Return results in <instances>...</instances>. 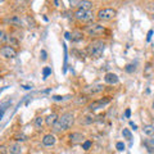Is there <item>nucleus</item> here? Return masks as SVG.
I'll return each mask as SVG.
<instances>
[{
  "label": "nucleus",
  "instance_id": "11",
  "mask_svg": "<svg viewBox=\"0 0 154 154\" xmlns=\"http://www.w3.org/2000/svg\"><path fill=\"white\" fill-rule=\"evenodd\" d=\"M104 80H105V82H107V84H109V85H114V84H117V82H118V76L116 75V73H112V72H109V73L105 75Z\"/></svg>",
  "mask_w": 154,
  "mask_h": 154
},
{
  "label": "nucleus",
  "instance_id": "33",
  "mask_svg": "<svg viewBox=\"0 0 154 154\" xmlns=\"http://www.w3.org/2000/svg\"><path fill=\"white\" fill-rule=\"evenodd\" d=\"M125 116H126L127 118H130V116H131V110H130V109H126V112H125Z\"/></svg>",
  "mask_w": 154,
  "mask_h": 154
},
{
  "label": "nucleus",
  "instance_id": "21",
  "mask_svg": "<svg viewBox=\"0 0 154 154\" xmlns=\"http://www.w3.org/2000/svg\"><path fill=\"white\" fill-rule=\"evenodd\" d=\"M50 73H51V68H50V67H45V68L42 69V75H44V79L49 77Z\"/></svg>",
  "mask_w": 154,
  "mask_h": 154
},
{
  "label": "nucleus",
  "instance_id": "3",
  "mask_svg": "<svg viewBox=\"0 0 154 154\" xmlns=\"http://www.w3.org/2000/svg\"><path fill=\"white\" fill-rule=\"evenodd\" d=\"M116 16H117V11L113 8H103L98 12V18L102 21H110L116 18Z\"/></svg>",
  "mask_w": 154,
  "mask_h": 154
},
{
  "label": "nucleus",
  "instance_id": "28",
  "mask_svg": "<svg viewBox=\"0 0 154 154\" xmlns=\"http://www.w3.org/2000/svg\"><path fill=\"white\" fill-rule=\"evenodd\" d=\"M150 71H152L150 64H146V67H145V76L146 77H150Z\"/></svg>",
  "mask_w": 154,
  "mask_h": 154
},
{
  "label": "nucleus",
  "instance_id": "14",
  "mask_svg": "<svg viewBox=\"0 0 154 154\" xmlns=\"http://www.w3.org/2000/svg\"><path fill=\"white\" fill-rule=\"evenodd\" d=\"M57 121H58V116H57L55 113L49 114V116L46 117V119H45V122H46L48 126H54Z\"/></svg>",
  "mask_w": 154,
  "mask_h": 154
},
{
  "label": "nucleus",
  "instance_id": "30",
  "mask_svg": "<svg viewBox=\"0 0 154 154\" xmlns=\"http://www.w3.org/2000/svg\"><path fill=\"white\" fill-rule=\"evenodd\" d=\"M40 57H41V59H42V60H46V58H48L46 51H45V50H41V51H40Z\"/></svg>",
  "mask_w": 154,
  "mask_h": 154
},
{
  "label": "nucleus",
  "instance_id": "6",
  "mask_svg": "<svg viewBox=\"0 0 154 154\" xmlns=\"http://www.w3.org/2000/svg\"><path fill=\"white\" fill-rule=\"evenodd\" d=\"M75 17L79 19V21H90V19H93L94 14H93V12H91V11H84V9H79V11H76Z\"/></svg>",
  "mask_w": 154,
  "mask_h": 154
},
{
  "label": "nucleus",
  "instance_id": "25",
  "mask_svg": "<svg viewBox=\"0 0 154 154\" xmlns=\"http://www.w3.org/2000/svg\"><path fill=\"white\" fill-rule=\"evenodd\" d=\"M125 69H126V72H128V73H132V72H135V66L134 64H127Z\"/></svg>",
  "mask_w": 154,
  "mask_h": 154
},
{
  "label": "nucleus",
  "instance_id": "31",
  "mask_svg": "<svg viewBox=\"0 0 154 154\" xmlns=\"http://www.w3.org/2000/svg\"><path fill=\"white\" fill-rule=\"evenodd\" d=\"M7 153H8V149L4 145H0V154H7Z\"/></svg>",
  "mask_w": 154,
  "mask_h": 154
},
{
  "label": "nucleus",
  "instance_id": "7",
  "mask_svg": "<svg viewBox=\"0 0 154 154\" xmlns=\"http://www.w3.org/2000/svg\"><path fill=\"white\" fill-rule=\"evenodd\" d=\"M110 103V99L109 98H104V99H100V100H96V102H93L89 105V109L90 110H98L100 108H104L107 104Z\"/></svg>",
  "mask_w": 154,
  "mask_h": 154
},
{
  "label": "nucleus",
  "instance_id": "32",
  "mask_svg": "<svg viewBox=\"0 0 154 154\" xmlns=\"http://www.w3.org/2000/svg\"><path fill=\"white\" fill-rule=\"evenodd\" d=\"M152 36H153V30H150V31H149V32H148L146 40H148V41H150V40H152Z\"/></svg>",
  "mask_w": 154,
  "mask_h": 154
},
{
  "label": "nucleus",
  "instance_id": "27",
  "mask_svg": "<svg viewBox=\"0 0 154 154\" xmlns=\"http://www.w3.org/2000/svg\"><path fill=\"white\" fill-rule=\"evenodd\" d=\"M71 96H60V95H54L53 96V99L54 100H64V99H68Z\"/></svg>",
  "mask_w": 154,
  "mask_h": 154
},
{
  "label": "nucleus",
  "instance_id": "24",
  "mask_svg": "<svg viewBox=\"0 0 154 154\" xmlns=\"http://www.w3.org/2000/svg\"><path fill=\"white\" fill-rule=\"evenodd\" d=\"M116 148H117V150L123 152V150H125V144H123L122 141H118L117 144H116Z\"/></svg>",
  "mask_w": 154,
  "mask_h": 154
},
{
  "label": "nucleus",
  "instance_id": "15",
  "mask_svg": "<svg viewBox=\"0 0 154 154\" xmlns=\"http://www.w3.org/2000/svg\"><path fill=\"white\" fill-rule=\"evenodd\" d=\"M11 100H7V102H4V103H2L0 104V119L3 118V116H4V113H5V110H7V108L11 105Z\"/></svg>",
  "mask_w": 154,
  "mask_h": 154
},
{
  "label": "nucleus",
  "instance_id": "35",
  "mask_svg": "<svg viewBox=\"0 0 154 154\" xmlns=\"http://www.w3.org/2000/svg\"><path fill=\"white\" fill-rule=\"evenodd\" d=\"M130 126L134 127V130H136V128H137V126H136V125H135L134 122H130Z\"/></svg>",
  "mask_w": 154,
  "mask_h": 154
},
{
  "label": "nucleus",
  "instance_id": "12",
  "mask_svg": "<svg viewBox=\"0 0 154 154\" xmlns=\"http://www.w3.org/2000/svg\"><path fill=\"white\" fill-rule=\"evenodd\" d=\"M5 23H9V25H14V26H22L23 25V21L21 19V17L14 16V17H11V18H7L5 19Z\"/></svg>",
  "mask_w": 154,
  "mask_h": 154
},
{
  "label": "nucleus",
  "instance_id": "16",
  "mask_svg": "<svg viewBox=\"0 0 154 154\" xmlns=\"http://www.w3.org/2000/svg\"><path fill=\"white\" fill-rule=\"evenodd\" d=\"M143 132L146 135V136H152V135H154V126H152V125H145L143 128Z\"/></svg>",
  "mask_w": 154,
  "mask_h": 154
},
{
  "label": "nucleus",
  "instance_id": "4",
  "mask_svg": "<svg viewBox=\"0 0 154 154\" xmlns=\"http://www.w3.org/2000/svg\"><path fill=\"white\" fill-rule=\"evenodd\" d=\"M85 31L88 32L90 36H99L105 31V28L103 26L98 25V23H90V25L85 26Z\"/></svg>",
  "mask_w": 154,
  "mask_h": 154
},
{
  "label": "nucleus",
  "instance_id": "9",
  "mask_svg": "<svg viewBox=\"0 0 154 154\" xmlns=\"http://www.w3.org/2000/svg\"><path fill=\"white\" fill-rule=\"evenodd\" d=\"M104 90V86L103 85H94V86H88V88L84 89V93L85 94H96V93H100V91Z\"/></svg>",
  "mask_w": 154,
  "mask_h": 154
},
{
  "label": "nucleus",
  "instance_id": "29",
  "mask_svg": "<svg viewBox=\"0 0 154 154\" xmlns=\"http://www.w3.org/2000/svg\"><path fill=\"white\" fill-rule=\"evenodd\" d=\"M73 35L76 36L75 38H72V40H75V41H77V40H81V38H82V33L81 32H75Z\"/></svg>",
  "mask_w": 154,
  "mask_h": 154
},
{
  "label": "nucleus",
  "instance_id": "20",
  "mask_svg": "<svg viewBox=\"0 0 154 154\" xmlns=\"http://www.w3.org/2000/svg\"><path fill=\"white\" fill-rule=\"evenodd\" d=\"M33 123H35V126L37 128H40L42 126V123H44V118H42V117H36L35 118V122H33Z\"/></svg>",
  "mask_w": 154,
  "mask_h": 154
},
{
  "label": "nucleus",
  "instance_id": "26",
  "mask_svg": "<svg viewBox=\"0 0 154 154\" xmlns=\"http://www.w3.org/2000/svg\"><path fill=\"white\" fill-rule=\"evenodd\" d=\"M85 119H81V123H91L94 121V118H91V117H89V116H86V117H84Z\"/></svg>",
  "mask_w": 154,
  "mask_h": 154
},
{
  "label": "nucleus",
  "instance_id": "10",
  "mask_svg": "<svg viewBox=\"0 0 154 154\" xmlns=\"http://www.w3.org/2000/svg\"><path fill=\"white\" fill-rule=\"evenodd\" d=\"M55 143H57V139L54 135H51V134L45 135L44 139H42V144H44L45 146H53Z\"/></svg>",
  "mask_w": 154,
  "mask_h": 154
},
{
  "label": "nucleus",
  "instance_id": "1",
  "mask_svg": "<svg viewBox=\"0 0 154 154\" xmlns=\"http://www.w3.org/2000/svg\"><path fill=\"white\" fill-rule=\"evenodd\" d=\"M75 122V116L73 113L71 112H67L64 114H62V117L58 118V121L55 122V125L53 126V131L54 132H62V131H66L72 127V125Z\"/></svg>",
  "mask_w": 154,
  "mask_h": 154
},
{
  "label": "nucleus",
  "instance_id": "19",
  "mask_svg": "<svg viewBox=\"0 0 154 154\" xmlns=\"http://www.w3.org/2000/svg\"><path fill=\"white\" fill-rule=\"evenodd\" d=\"M8 38H9V36H7V33L0 30V42H2V44H4V42L8 41Z\"/></svg>",
  "mask_w": 154,
  "mask_h": 154
},
{
  "label": "nucleus",
  "instance_id": "23",
  "mask_svg": "<svg viewBox=\"0 0 154 154\" xmlns=\"http://www.w3.org/2000/svg\"><path fill=\"white\" fill-rule=\"evenodd\" d=\"M91 145H93V143H91L90 140H86V141L82 144V149H85V150H89V149L91 148Z\"/></svg>",
  "mask_w": 154,
  "mask_h": 154
},
{
  "label": "nucleus",
  "instance_id": "22",
  "mask_svg": "<svg viewBox=\"0 0 154 154\" xmlns=\"http://www.w3.org/2000/svg\"><path fill=\"white\" fill-rule=\"evenodd\" d=\"M14 137H16V140H17V141H25V140H27V137H26L23 134H17Z\"/></svg>",
  "mask_w": 154,
  "mask_h": 154
},
{
  "label": "nucleus",
  "instance_id": "13",
  "mask_svg": "<svg viewBox=\"0 0 154 154\" xmlns=\"http://www.w3.org/2000/svg\"><path fill=\"white\" fill-rule=\"evenodd\" d=\"M8 153L9 154H21L22 153V146L19 145V144H12L11 146L8 149Z\"/></svg>",
  "mask_w": 154,
  "mask_h": 154
},
{
  "label": "nucleus",
  "instance_id": "34",
  "mask_svg": "<svg viewBox=\"0 0 154 154\" xmlns=\"http://www.w3.org/2000/svg\"><path fill=\"white\" fill-rule=\"evenodd\" d=\"M64 36H66L67 40H69V38H71V33H69V32H66V33H64Z\"/></svg>",
  "mask_w": 154,
  "mask_h": 154
},
{
  "label": "nucleus",
  "instance_id": "5",
  "mask_svg": "<svg viewBox=\"0 0 154 154\" xmlns=\"http://www.w3.org/2000/svg\"><path fill=\"white\" fill-rule=\"evenodd\" d=\"M0 55L5 59H12V58H16L17 57V51L13 46L11 45H5V46H2L0 48Z\"/></svg>",
  "mask_w": 154,
  "mask_h": 154
},
{
  "label": "nucleus",
  "instance_id": "2",
  "mask_svg": "<svg viewBox=\"0 0 154 154\" xmlns=\"http://www.w3.org/2000/svg\"><path fill=\"white\" fill-rule=\"evenodd\" d=\"M105 49V45H104V42L103 41H100V40H96V41H93L91 44L88 46V53H89V55L91 58H100L103 54V51Z\"/></svg>",
  "mask_w": 154,
  "mask_h": 154
},
{
  "label": "nucleus",
  "instance_id": "17",
  "mask_svg": "<svg viewBox=\"0 0 154 154\" xmlns=\"http://www.w3.org/2000/svg\"><path fill=\"white\" fill-rule=\"evenodd\" d=\"M80 9H84V11H90L93 8V3L91 2H80Z\"/></svg>",
  "mask_w": 154,
  "mask_h": 154
},
{
  "label": "nucleus",
  "instance_id": "36",
  "mask_svg": "<svg viewBox=\"0 0 154 154\" xmlns=\"http://www.w3.org/2000/svg\"><path fill=\"white\" fill-rule=\"evenodd\" d=\"M153 108H154V103H153Z\"/></svg>",
  "mask_w": 154,
  "mask_h": 154
},
{
  "label": "nucleus",
  "instance_id": "18",
  "mask_svg": "<svg viewBox=\"0 0 154 154\" xmlns=\"http://www.w3.org/2000/svg\"><path fill=\"white\" fill-rule=\"evenodd\" d=\"M122 135H123V137L127 139V140H131V139H132V134H131V131H130L128 128H123Z\"/></svg>",
  "mask_w": 154,
  "mask_h": 154
},
{
  "label": "nucleus",
  "instance_id": "8",
  "mask_svg": "<svg viewBox=\"0 0 154 154\" xmlns=\"http://www.w3.org/2000/svg\"><path fill=\"white\" fill-rule=\"evenodd\" d=\"M84 139L85 136L82 134H80V132H73V134H71L69 135V141L72 145H77V144H84Z\"/></svg>",
  "mask_w": 154,
  "mask_h": 154
}]
</instances>
